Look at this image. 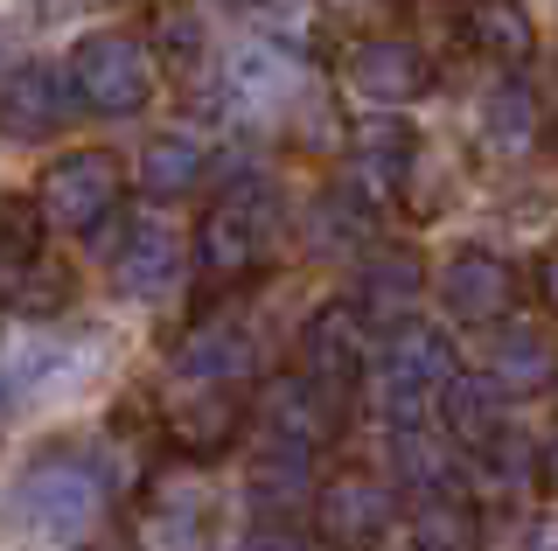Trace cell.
Returning <instances> with one entry per match:
<instances>
[{
    "mask_svg": "<svg viewBox=\"0 0 558 551\" xmlns=\"http://www.w3.org/2000/svg\"><path fill=\"white\" fill-rule=\"evenodd\" d=\"M252 377V342L238 321H196L174 350V384H203V391H238Z\"/></svg>",
    "mask_w": 558,
    "mask_h": 551,
    "instance_id": "16",
    "label": "cell"
},
{
    "mask_svg": "<svg viewBox=\"0 0 558 551\" xmlns=\"http://www.w3.org/2000/svg\"><path fill=\"white\" fill-rule=\"evenodd\" d=\"M223 8H258V0H223Z\"/></svg>",
    "mask_w": 558,
    "mask_h": 551,
    "instance_id": "35",
    "label": "cell"
},
{
    "mask_svg": "<svg viewBox=\"0 0 558 551\" xmlns=\"http://www.w3.org/2000/svg\"><path fill=\"white\" fill-rule=\"evenodd\" d=\"M70 112H77L70 77H57L49 63H22V71L0 77V140L43 147V140H57L70 126Z\"/></svg>",
    "mask_w": 558,
    "mask_h": 551,
    "instance_id": "11",
    "label": "cell"
},
{
    "mask_svg": "<svg viewBox=\"0 0 558 551\" xmlns=\"http://www.w3.org/2000/svg\"><path fill=\"white\" fill-rule=\"evenodd\" d=\"M371 364H377V342H371V321H363L356 301H328L307 315L301 329V377H314L322 391H336L349 405L363 384H371Z\"/></svg>",
    "mask_w": 558,
    "mask_h": 551,
    "instance_id": "5",
    "label": "cell"
},
{
    "mask_svg": "<svg viewBox=\"0 0 558 551\" xmlns=\"http://www.w3.org/2000/svg\"><path fill=\"white\" fill-rule=\"evenodd\" d=\"M461 36H468L475 57L502 63L510 77H523L531 57H537V22L517 8V0H468V8H461Z\"/></svg>",
    "mask_w": 558,
    "mask_h": 551,
    "instance_id": "17",
    "label": "cell"
},
{
    "mask_svg": "<svg viewBox=\"0 0 558 551\" xmlns=\"http://www.w3.org/2000/svg\"><path fill=\"white\" fill-rule=\"evenodd\" d=\"M43 258V210L35 196H0V272Z\"/></svg>",
    "mask_w": 558,
    "mask_h": 551,
    "instance_id": "27",
    "label": "cell"
},
{
    "mask_svg": "<svg viewBox=\"0 0 558 551\" xmlns=\"http://www.w3.org/2000/svg\"><path fill=\"white\" fill-rule=\"evenodd\" d=\"M405 538H412V551H488L482 516L468 503H447V495H433V503H418L405 516Z\"/></svg>",
    "mask_w": 558,
    "mask_h": 551,
    "instance_id": "21",
    "label": "cell"
},
{
    "mask_svg": "<svg viewBox=\"0 0 558 551\" xmlns=\"http://www.w3.org/2000/svg\"><path fill=\"white\" fill-rule=\"evenodd\" d=\"M266 245H272V188L252 182V175H231V188H223V196L209 203V217L196 223V266H203V280L217 286V294L258 280Z\"/></svg>",
    "mask_w": 558,
    "mask_h": 551,
    "instance_id": "2",
    "label": "cell"
},
{
    "mask_svg": "<svg viewBox=\"0 0 558 551\" xmlns=\"http://www.w3.org/2000/svg\"><path fill=\"white\" fill-rule=\"evenodd\" d=\"M537 489L558 495V426L545 433V446H537Z\"/></svg>",
    "mask_w": 558,
    "mask_h": 551,
    "instance_id": "31",
    "label": "cell"
},
{
    "mask_svg": "<svg viewBox=\"0 0 558 551\" xmlns=\"http://www.w3.org/2000/svg\"><path fill=\"white\" fill-rule=\"evenodd\" d=\"M488 377L502 384V399H531L558 377V342L545 335V321H510L488 350Z\"/></svg>",
    "mask_w": 558,
    "mask_h": 551,
    "instance_id": "19",
    "label": "cell"
},
{
    "mask_svg": "<svg viewBox=\"0 0 558 551\" xmlns=\"http://www.w3.org/2000/svg\"><path fill=\"white\" fill-rule=\"evenodd\" d=\"M440 426H447V446L461 454H488V446L510 440V399L488 370H461L440 399Z\"/></svg>",
    "mask_w": 558,
    "mask_h": 551,
    "instance_id": "14",
    "label": "cell"
},
{
    "mask_svg": "<svg viewBox=\"0 0 558 551\" xmlns=\"http://www.w3.org/2000/svg\"><path fill=\"white\" fill-rule=\"evenodd\" d=\"M398 461H405V475L433 495H447V503H461V468H453L447 446H426V433H398Z\"/></svg>",
    "mask_w": 558,
    "mask_h": 551,
    "instance_id": "26",
    "label": "cell"
},
{
    "mask_svg": "<svg viewBox=\"0 0 558 551\" xmlns=\"http://www.w3.org/2000/svg\"><path fill=\"white\" fill-rule=\"evenodd\" d=\"M70 98L77 112H98V119H133L140 106L154 98V57L140 36H84L70 49Z\"/></svg>",
    "mask_w": 558,
    "mask_h": 551,
    "instance_id": "4",
    "label": "cell"
},
{
    "mask_svg": "<svg viewBox=\"0 0 558 551\" xmlns=\"http://www.w3.org/2000/svg\"><path fill=\"white\" fill-rule=\"evenodd\" d=\"M349 91L363 98V106L391 112V106H412L418 91H426V57L405 42V36H363L349 49Z\"/></svg>",
    "mask_w": 558,
    "mask_h": 551,
    "instance_id": "13",
    "label": "cell"
},
{
    "mask_svg": "<svg viewBox=\"0 0 558 551\" xmlns=\"http://www.w3.org/2000/svg\"><path fill=\"white\" fill-rule=\"evenodd\" d=\"M440 301H447L453 321H475V329L510 321V307H517V266H510V258H496L488 245H461L440 266Z\"/></svg>",
    "mask_w": 558,
    "mask_h": 551,
    "instance_id": "12",
    "label": "cell"
},
{
    "mask_svg": "<svg viewBox=\"0 0 558 551\" xmlns=\"http://www.w3.org/2000/svg\"><path fill=\"white\" fill-rule=\"evenodd\" d=\"M328 8H336V14H377L384 0H328Z\"/></svg>",
    "mask_w": 558,
    "mask_h": 551,
    "instance_id": "33",
    "label": "cell"
},
{
    "mask_svg": "<svg viewBox=\"0 0 558 551\" xmlns=\"http://www.w3.org/2000/svg\"><path fill=\"white\" fill-rule=\"evenodd\" d=\"M112 286L126 301H161L182 286V245H174V231L161 223H140L126 245L112 252Z\"/></svg>",
    "mask_w": 558,
    "mask_h": 551,
    "instance_id": "18",
    "label": "cell"
},
{
    "mask_svg": "<svg viewBox=\"0 0 558 551\" xmlns=\"http://www.w3.org/2000/svg\"><path fill=\"white\" fill-rule=\"evenodd\" d=\"M119 203H126V168L105 147H77L63 161H49L43 188H35L43 231H77V237H98V223H112Z\"/></svg>",
    "mask_w": 558,
    "mask_h": 551,
    "instance_id": "3",
    "label": "cell"
},
{
    "mask_svg": "<svg viewBox=\"0 0 558 551\" xmlns=\"http://www.w3.org/2000/svg\"><path fill=\"white\" fill-rule=\"evenodd\" d=\"M209 175V154L189 140V133H154L147 154H140V196L147 203H182L196 196Z\"/></svg>",
    "mask_w": 558,
    "mask_h": 551,
    "instance_id": "20",
    "label": "cell"
},
{
    "mask_svg": "<svg viewBox=\"0 0 558 551\" xmlns=\"http://www.w3.org/2000/svg\"><path fill=\"white\" fill-rule=\"evenodd\" d=\"M252 503L258 510H293V503H314V481H307V461L301 454H279V446H272V461H266V468H258L252 475Z\"/></svg>",
    "mask_w": 558,
    "mask_h": 551,
    "instance_id": "28",
    "label": "cell"
},
{
    "mask_svg": "<svg viewBox=\"0 0 558 551\" xmlns=\"http://www.w3.org/2000/svg\"><path fill=\"white\" fill-rule=\"evenodd\" d=\"M231 91L244 106H287V98L301 91V71H293L287 49L252 42V49H238V63H231Z\"/></svg>",
    "mask_w": 558,
    "mask_h": 551,
    "instance_id": "22",
    "label": "cell"
},
{
    "mask_svg": "<svg viewBox=\"0 0 558 551\" xmlns=\"http://www.w3.org/2000/svg\"><path fill=\"white\" fill-rule=\"evenodd\" d=\"M307 237H314V252H371V203L356 188H322Z\"/></svg>",
    "mask_w": 558,
    "mask_h": 551,
    "instance_id": "23",
    "label": "cell"
},
{
    "mask_svg": "<svg viewBox=\"0 0 558 551\" xmlns=\"http://www.w3.org/2000/svg\"><path fill=\"white\" fill-rule=\"evenodd\" d=\"M531 551H558V524H545V530H531Z\"/></svg>",
    "mask_w": 558,
    "mask_h": 551,
    "instance_id": "34",
    "label": "cell"
},
{
    "mask_svg": "<svg viewBox=\"0 0 558 551\" xmlns=\"http://www.w3.org/2000/svg\"><path fill=\"white\" fill-rule=\"evenodd\" d=\"M342 399L336 391H322L314 377H272L266 391H258V419H266V440L279 446V454H301L314 461L322 446H336L342 440Z\"/></svg>",
    "mask_w": 558,
    "mask_h": 551,
    "instance_id": "7",
    "label": "cell"
},
{
    "mask_svg": "<svg viewBox=\"0 0 558 551\" xmlns=\"http://www.w3.org/2000/svg\"><path fill=\"white\" fill-rule=\"evenodd\" d=\"M244 419H252V399L244 391H203V384H182L161 412V433L182 461H217L223 446L244 433Z\"/></svg>",
    "mask_w": 558,
    "mask_h": 551,
    "instance_id": "10",
    "label": "cell"
},
{
    "mask_svg": "<svg viewBox=\"0 0 558 551\" xmlns=\"http://www.w3.org/2000/svg\"><path fill=\"white\" fill-rule=\"evenodd\" d=\"M537 294H545V307L558 315V252L545 258V266H537Z\"/></svg>",
    "mask_w": 558,
    "mask_h": 551,
    "instance_id": "32",
    "label": "cell"
},
{
    "mask_svg": "<svg viewBox=\"0 0 558 551\" xmlns=\"http://www.w3.org/2000/svg\"><path fill=\"white\" fill-rule=\"evenodd\" d=\"M453 377H461L453 335L426 329V321H398V329L384 335L377 364H371V391H377V412L398 433H418V419H433V405L447 399Z\"/></svg>",
    "mask_w": 558,
    "mask_h": 551,
    "instance_id": "1",
    "label": "cell"
},
{
    "mask_svg": "<svg viewBox=\"0 0 558 551\" xmlns=\"http://www.w3.org/2000/svg\"><path fill=\"white\" fill-rule=\"evenodd\" d=\"M98 503H105V481L77 454H43L22 475V516L43 538H84L98 524Z\"/></svg>",
    "mask_w": 558,
    "mask_h": 551,
    "instance_id": "6",
    "label": "cell"
},
{
    "mask_svg": "<svg viewBox=\"0 0 558 551\" xmlns=\"http://www.w3.org/2000/svg\"><path fill=\"white\" fill-rule=\"evenodd\" d=\"M238 551H314V544L301 538V530H287V524H266V530H252Z\"/></svg>",
    "mask_w": 558,
    "mask_h": 551,
    "instance_id": "30",
    "label": "cell"
},
{
    "mask_svg": "<svg viewBox=\"0 0 558 551\" xmlns=\"http://www.w3.org/2000/svg\"><path fill=\"white\" fill-rule=\"evenodd\" d=\"M314 524H322V538H328V544L363 551V544H377L384 530L398 524V495L384 489L377 475L342 468V475H328L322 489H314Z\"/></svg>",
    "mask_w": 558,
    "mask_h": 551,
    "instance_id": "9",
    "label": "cell"
},
{
    "mask_svg": "<svg viewBox=\"0 0 558 551\" xmlns=\"http://www.w3.org/2000/svg\"><path fill=\"white\" fill-rule=\"evenodd\" d=\"M63 301H70V272L57 258H28V266L0 272V307H14V315H28V321L57 315Z\"/></svg>",
    "mask_w": 558,
    "mask_h": 551,
    "instance_id": "24",
    "label": "cell"
},
{
    "mask_svg": "<svg viewBox=\"0 0 558 551\" xmlns=\"http://www.w3.org/2000/svg\"><path fill=\"white\" fill-rule=\"evenodd\" d=\"M154 57L174 63V71H196L203 63V22L189 8H161L154 14Z\"/></svg>",
    "mask_w": 558,
    "mask_h": 551,
    "instance_id": "29",
    "label": "cell"
},
{
    "mask_svg": "<svg viewBox=\"0 0 558 551\" xmlns=\"http://www.w3.org/2000/svg\"><path fill=\"white\" fill-rule=\"evenodd\" d=\"M412 161H418V133L398 112H371V119L349 126V188H356L371 210L405 196Z\"/></svg>",
    "mask_w": 558,
    "mask_h": 551,
    "instance_id": "8",
    "label": "cell"
},
{
    "mask_svg": "<svg viewBox=\"0 0 558 551\" xmlns=\"http://www.w3.org/2000/svg\"><path fill=\"white\" fill-rule=\"evenodd\" d=\"M482 133H488V147H502V154H523L537 140V98H531V84L510 77L496 98H488V112H482Z\"/></svg>",
    "mask_w": 558,
    "mask_h": 551,
    "instance_id": "25",
    "label": "cell"
},
{
    "mask_svg": "<svg viewBox=\"0 0 558 551\" xmlns=\"http://www.w3.org/2000/svg\"><path fill=\"white\" fill-rule=\"evenodd\" d=\"M418 294H426V258H418L412 245H377V252H363V266H356V307H363V321L398 329V321L412 315Z\"/></svg>",
    "mask_w": 558,
    "mask_h": 551,
    "instance_id": "15",
    "label": "cell"
}]
</instances>
